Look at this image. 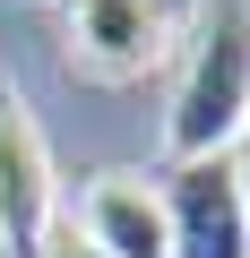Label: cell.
I'll use <instances>...</instances> for the list:
<instances>
[{
    "label": "cell",
    "instance_id": "6da1fadb",
    "mask_svg": "<svg viewBox=\"0 0 250 258\" xmlns=\"http://www.w3.org/2000/svg\"><path fill=\"white\" fill-rule=\"evenodd\" d=\"M241 129H250V0H207L164 147H173V164H216Z\"/></svg>",
    "mask_w": 250,
    "mask_h": 258
},
{
    "label": "cell",
    "instance_id": "7a4b0ae2",
    "mask_svg": "<svg viewBox=\"0 0 250 258\" xmlns=\"http://www.w3.org/2000/svg\"><path fill=\"white\" fill-rule=\"evenodd\" d=\"M61 224V181H52V155H43V129L26 112V95L0 69V249L9 258H43Z\"/></svg>",
    "mask_w": 250,
    "mask_h": 258
},
{
    "label": "cell",
    "instance_id": "8992f818",
    "mask_svg": "<svg viewBox=\"0 0 250 258\" xmlns=\"http://www.w3.org/2000/svg\"><path fill=\"white\" fill-rule=\"evenodd\" d=\"M43 258H104V249H95V241H86L78 224H52V241H43Z\"/></svg>",
    "mask_w": 250,
    "mask_h": 258
},
{
    "label": "cell",
    "instance_id": "5b68a950",
    "mask_svg": "<svg viewBox=\"0 0 250 258\" xmlns=\"http://www.w3.org/2000/svg\"><path fill=\"white\" fill-rule=\"evenodd\" d=\"M104 258H173V224H164V189L147 172H95L78 189V215H69Z\"/></svg>",
    "mask_w": 250,
    "mask_h": 258
},
{
    "label": "cell",
    "instance_id": "277c9868",
    "mask_svg": "<svg viewBox=\"0 0 250 258\" xmlns=\"http://www.w3.org/2000/svg\"><path fill=\"white\" fill-rule=\"evenodd\" d=\"M61 18H69V52L104 78H147L173 43L164 0H61Z\"/></svg>",
    "mask_w": 250,
    "mask_h": 258
},
{
    "label": "cell",
    "instance_id": "3957f363",
    "mask_svg": "<svg viewBox=\"0 0 250 258\" xmlns=\"http://www.w3.org/2000/svg\"><path fill=\"white\" fill-rule=\"evenodd\" d=\"M164 189V224H173V258H250V198L233 155L216 164H173Z\"/></svg>",
    "mask_w": 250,
    "mask_h": 258
},
{
    "label": "cell",
    "instance_id": "52a82bcc",
    "mask_svg": "<svg viewBox=\"0 0 250 258\" xmlns=\"http://www.w3.org/2000/svg\"><path fill=\"white\" fill-rule=\"evenodd\" d=\"M233 172H241V198H250V155H241V164H233Z\"/></svg>",
    "mask_w": 250,
    "mask_h": 258
}]
</instances>
